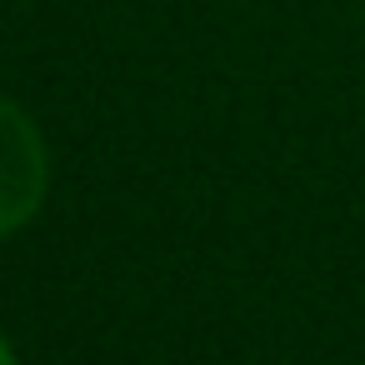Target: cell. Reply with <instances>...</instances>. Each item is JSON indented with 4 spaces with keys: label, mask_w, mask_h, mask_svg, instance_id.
<instances>
[{
    "label": "cell",
    "mask_w": 365,
    "mask_h": 365,
    "mask_svg": "<svg viewBox=\"0 0 365 365\" xmlns=\"http://www.w3.org/2000/svg\"><path fill=\"white\" fill-rule=\"evenodd\" d=\"M0 365H16V350H11V340L0 335Z\"/></svg>",
    "instance_id": "obj_2"
},
{
    "label": "cell",
    "mask_w": 365,
    "mask_h": 365,
    "mask_svg": "<svg viewBox=\"0 0 365 365\" xmlns=\"http://www.w3.org/2000/svg\"><path fill=\"white\" fill-rule=\"evenodd\" d=\"M51 185V155L36 120L0 96V235H16L36 220Z\"/></svg>",
    "instance_id": "obj_1"
}]
</instances>
